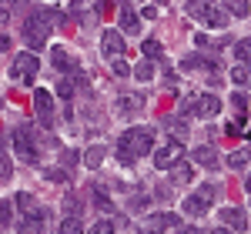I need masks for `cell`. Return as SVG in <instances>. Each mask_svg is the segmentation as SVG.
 <instances>
[{
  "mask_svg": "<svg viewBox=\"0 0 251 234\" xmlns=\"http://www.w3.org/2000/svg\"><path fill=\"white\" fill-rule=\"evenodd\" d=\"M151 144H154V131L151 127H127L121 134V140H117V157L124 164H131L137 157L151 154Z\"/></svg>",
  "mask_w": 251,
  "mask_h": 234,
  "instance_id": "cell-1",
  "label": "cell"
},
{
  "mask_svg": "<svg viewBox=\"0 0 251 234\" xmlns=\"http://www.w3.org/2000/svg\"><path fill=\"white\" fill-rule=\"evenodd\" d=\"M50 20H54V14H30V17L24 20L20 34H24V40H27V47L40 50V47L47 44V37H50V27H54Z\"/></svg>",
  "mask_w": 251,
  "mask_h": 234,
  "instance_id": "cell-2",
  "label": "cell"
},
{
  "mask_svg": "<svg viewBox=\"0 0 251 234\" xmlns=\"http://www.w3.org/2000/svg\"><path fill=\"white\" fill-rule=\"evenodd\" d=\"M188 17H194V20H201L204 27H214V30H221L225 23H228V14L221 10V7H214L211 0H188Z\"/></svg>",
  "mask_w": 251,
  "mask_h": 234,
  "instance_id": "cell-3",
  "label": "cell"
},
{
  "mask_svg": "<svg viewBox=\"0 0 251 234\" xmlns=\"http://www.w3.org/2000/svg\"><path fill=\"white\" fill-rule=\"evenodd\" d=\"M10 140H14V151H17V157L24 164H34L37 161V144H34V134H30V124H20Z\"/></svg>",
  "mask_w": 251,
  "mask_h": 234,
  "instance_id": "cell-4",
  "label": "cell"
},
{
  "mask_svg": "<svg viewBox=\"0 0 251 234\" xmlns=\"http://www.w3.org/2000/svg\"><path fill=\"white\" fill-rule=\"evenodd\" d=\"M211 201H214V187H201L198 194H191V197H184V201H181V211H184V214H191V217H201V214H208Z\"/></svg>",
  "mask_w": 251,
  "mask_h": 234,
  "instance_id": "cell-5",
  "label": "cell"
},
{
  "mask_svg": "<svg viewBox=\"0 0 251 234\" xmlns=\"http://www.w3.org/2000/svg\"><path fill=\"white\" fill-rule=\"evenodd\" d=\"M34 111H37V120H40V127H54V97L44 91V87H37L34 91Z\"/></svg>",
  "mask_w": 251,
  "mask_h": 234,
  "instance_id": "cell-6",
  "label": "cell"
},
{
  "mask_svg": "<svg viewBox=\"0 0 251 234\" xmlns=\"http://www.w3.org/2000/svg\"><path fill=\"white\" fill-rule=\"evenodd\" d=\"M184 154V147H181V140H168V144H161L154 151V167H164V171H171L174 164L181 161Z\"/></svg>",
  "mask_w": 251,
  "mask_h": 234,
  "instance_id": "cell-7",
  "label": "cell"
},
{
  "mask_svg": "<svg viewBox=\"0 0 251 234\" xmlns=\"http://www.w3.org/2000/svg\"><path fill=\"white\" fill-rule=\"evenodd\" d=\"M188 111H191L194 117H201V120H211V117H218V111H221V100L214 97V94H201V97H194L191 104H188Z\"/></svg>",
  "mask_w": 251,
  "mask_h": 234,
  "instance_id": "cell-8",
  "label": "cell"
},
{
  "mask_svg": "<svg viewBox=\"0 0 251 234\" xmlns=\"http://www.w3.org/2000/svg\"><path fill=\"white\" fill-rule=\"evenodd\" d=\"M168 228H177V214H148L141 217V234H161L168 231Z\"/></svg>",
  "mask_w": 251,
  "mask_h": 234,
  "instance_id": "cell-9",
  "label": "cell"
},
{
  "mask_svg": "<svg viewBox=\"0 0 251 234\" xmlns=\"http://www.w3.org/2000/svg\"><path fill=\"white\" fill-rule=\"evenodd\" d=\"M40 70V60L37 54H20L17 60H14V67H10V74L17 80H34V74Z\"/></svg>",
  "mask_w": 251,
  "mask_h": 234,
  "instance_id": "cell-10",
  "label": "cell"
},
{
  "mask_svg": "<svg viewBox=\"0 0 251 234\" xmlns=\"http://www.w3.org/2000/svg\"><path fill=\"white\" fill-rule=\"evenodd\" d=\"M100 50L111 60L121 57V54H124V34H121V30H104V34H100Z\"/></svg>",
  "mask_w": 251,
  "mask_h": 234,
  "instance_id": "cell-11",
  "label": "cell"
},
{
  "mask_svg": "<svg viewBox=\"0 0 251 234\" xmlns=\"http://www.w3.org/2000/svg\"><path fill=\"white\" fill-rule=\"evenodd\" d=\"M44 221H47V211L44 208H34V211L20 214V234H40Z\"/></svg>",
  "mask_w": 251,
  "mask_h": 234,
  "instance_id": "cell-12",
  "label": "cell"
},
{
  "mask_svg": "<svg viewBox=\"0 0 251 234\" xmlns=\"http://www.w3.org/2000/svg\"><path fill=\"white\" fill-rule=\"evenodd\" d=\"M191 157H194V164H201V167H208V171H214V167L221 164V161H218V151H214L211 144H201V147H194Z\"/></svg>",
  "mask_w": 251,
  "mask_h": 234,
  "instance_id": "cell-13",
  "label": "cell"
},
{
  "mask_svg": "<svg viewBox=\"0 0 251 234\" xmlns=\"http://www.w3.org/2000/svg\"><path fill=\"white\" fill-rule=\"evenodd\" d=\"M221 221H225L228 228H234V231H245V228H248V217H245L241 208H225V211H221Z\"/></svg>",
  "mask_w": 251,
  "mask_h": 234,
  "instance_id": "cell-14",
  "label": "cell"
},
{
  "mask_svg": "<svg viewBox=\"0 0 251 234\" xmlns=\"http://www.w3.org/2000/svg\"><path fill=\"white\" fill-rule=\"evenodd\" d=\"M104 157H107V151H104V144H91L87 151H84V167H91V171H97L100 164H104Z\"/></svg>",
  "mask_w": 251,
  "mask_h": 234,
  "instance_id": "cell-15",
  "label": "cell"
},
{
  "mask_svg": "<svg viewBox=\"0 0 251 234\" xmlns=\"http://www.w3.org/2000/svg\"><path fill=\"white\" fill-rule=\"evenodd\" d=\"M191 177H194V167L188 164V161H177L171 167V181L174 184H191Z\"/></svg>",
  "mask_w": 251,
  "mask_h": 234,
  "instance_id": "cell-16",
  "label": "cell"
},
{
  "mask_svg": "<svg viewBox=\"0 0 251 234\" xmlns=\"http://www.w3.org/2000/svg\"><path fill=\"white\" fill-rule=\"evenodd\" d=\"M137 27H141L137 14L127 7V3H124V7H121V30H124V34H137Z\"/></svg>",
  "mask_w": 251,
  "mask_h": 234,
  "instance_id": "cell-17",
  "label": "cell"
},
{
  "mask_svg": "<svg viewBox=\"0 0 251 234\" xmlns=\"http://www.w3.org/2000/svg\"><path fill=\"white\" fill-rule=\"evenodd\" d=\"M231 80L238 87H251V64H234L231 67Z\"/></svg>",
  "mask_w": 251,
  "mask_h": 234,
  "instance_id": "cell-18",
  "label": "cell"
},
{
  "mask_svg": "<svg viewBox=\"0 0 251 234\" xmlns=\"http://www.w3.org/2000/svg\"><path fill=\"white\" fill-rule=\"evenodd\" d=\"M251 161V151L248 147H234L231 154H228V167H245Z\"/></svg>",
  "mask_w": 251,
  "mask_h": 234,
  "instance_id": "cell-19",
  "label": "cell"
},
{
  "mask_svg": "<svg viewBox=\"0 0 251 234\" xmlns=\"http://www.w3.org/2000/svg\"><path fill=\"white\" fill-rule=\"evenodd\" d=\"M50 64H54L57 70H71V57H67V50H64V47H54V50H50Z\"/></svg>",
  "mask_w": 251,
  "mask_h": 234,
  "instance_id": "cell-20",
  "label": "cell"
},
{
  "mask_svg": "<svg viewBox=\"0 0 251 234\" xmlns=\"http://www.w3.org/2000/svg\"><path fill=\"white\" fill-rule=\"evenodd\" d=\"M234 57H238V64H251V37L234 44Z\"/></svg>",
  "mask_w": 251,
  "mask_h": 234,
  "instance_id": "cell-21",
  "label": "cell"
},
{
  "mask_svg": "<svg viewBox=\"0 0 251 234\" xmlns=\"http://www.w3.org/2000/svg\"><path fill=\"white\" fill-rule=\"evenodd\" d=\"M225 10L228 14H234V17H248V0H225Z\"/></svg>",
  "mask_w": 251,
  "mask_h": 234,
  "instance_id": "cell-22",
  "label": "cell"
},
{
  "mask_svg": "<svg viewBox=\"0 0 251 234\" xmlns=\"http://www.w3.org/2000/svg\"><path fill=\"white\" fill-rule=\"evenodd\" d=\"M57 234H84V228H80V217H64L60 221Z\"/></svg>",
  "mask_w": 251,
  "mask_h": 234,
  "instance_id": "cell-23",
  "label": "cell"
},
{
  "mask_svg": "<svg viewBox=\"0 0 251 234\" xmlns=\"http://www.w3.org/2000/svg\"><path fill=\"white\" fill-rule=\"evenodd\" d=\"M154 74H157V67L151 64V60H144V64H137V67H134V77L137 80H154Z\"/></svg>",
  "mask_w": 251,
  "mask_h": 234,
  "instance_id": "cell-24",
  "label": "cell"
},
{
  "mask_svg": "<svg viewBox=\"0 0 251 234\" xmlns=\"http://www.w3.org/2000/svg\"><path fill=\"white\" fill-rule=\"evenodd\" d=\"M117 107H121V114H134V111H141L144 104H141V97H137V94H131V97H121V104H117Z\"/></svg>",
  "mask_w": 251,
  "mask_h": 234,
  "instance_id": "cell-25",
  "label": "cell"
},
{
  "mask_svg": "<svg viewBox=\"0 0 251 234\" xmlns=\"http://www.w3.org/2000/svg\"><path fill=\"white\" fill-rule=\"evenodd\" d=\"M231 107H234V120H241V124H245V111H248V97H245V94H234V97H231Z\"/></svg>",
  "mask_w": 251,
  "mask_h": 234,
  "instance_id": "cell-26",
  "label": "cell"
},
{
  "mask_svg": "<svg viewBox=\"0 0 251 234\" xmlns=\"http://www.w3.org/2000/svg\"><path fill=\"white\" fill-rule=\"evenodd\" d=\"M87 234H114V224L107 221V217H97L94 224H91V231Z\"/></svg>",
  "mask_w": 251,
  "mask_h": 234,
  "instance_id": "cell-27",
  "label": "cell"
},
{
  "mask_svg": "<svg viewBox=\"0 0 251 234\" xmlns=\"http://www.w3.org/2000/svg\"><path fill=\"white\" fill-rule=\"evenodd\" d=\"M14 204L20 208V214H27V211H34V208H37V201H34L30 194H17V197H14Z\"/></svg>",
  "mask_w": 251,
  "mask_h": 234,
  "instance_id": "cell-28",
  "label": "cell"
},
{
  "mask_svg": "<svg viewBox=\"0 0 251 234\" xmlns=\"http://www.w3.org/2000/svg\"><path fill=\"white\" fill-rule=\"evenodd\" d=\"M111 67H114V77H127V74H134V67H131L124 57H114V64H111Z\"/></svg>",
  "mask_w": 251,
  "mask_h": 234,
  "instance_id": "cell-29",
  "label": "cell"
},
{
  "mask_svg": "<svg viewBox=\"0 0 251 234\" xmlns=\"http://www.w3.org/2000/svg\"><path fill=\"white\" fill-rule=\"evenodd\" d=\"M144 57H148V60H157V57H161V40H154V37L144 40Z\"/></svg>",
  "mask_w": 251,
  "mask_h": 234,
  "instance_id": "cell-30",
  "label": "cell"
},
{
  "mask_svg": "<svg viewBox=\"0 0 251 234\" xmlns=\"http://www.w3.org/2000/svg\"><path fill=\"white\" fill-rule=\"evenodd\" d=\"M10 174H14V164H10V157L0 151V181H10Z\"/></svg>",
  "mask_w": 251,
  "mask_h": 234,
  "instance_id": "cell-31",
  "label": "cell"
},
{
  "mask_svg": "<svg viewBox=\"0 0 251 234\" xmlns=\"http://www.w3.org/2000/svg\"><path fill=\"white\" fill-rule=\"evenodd\" d=\"M10 217H14V211H10V201H0V228H7V224H10Z\"/></svg>",
  "mask_w": 251,
  "mask_h": 234,
  "instance_id": "cell-32",
  "label": "cell"
},
{
  "mask_svg": "<svg viewBox=\"0 0 251 234\" xmlns=\"http://www.w3.org/2000/svg\"><path fill=\"white\" fill-rule=\"evenodd\" d=\"M57 94H60V97H74V80L64 77V80H60V87H57Z\"/></svg>",
  "mask_w": 251,
  "mask_h": 234,
  "instance_id": "cell-33",
  "label": "cell"
},
{
  "mask_svg": "<svg viewBox=\"0 0 251 234\" xmlns=\"http://www.w3.org/2000/svg\"><path fill=\"white\" fill-rule=\"evenodd\" d=\"M47 177H50V181H57V184H64V181H67V171L54 167V171H47Z\"/></svg>",
  "mask_w": 251,
  "mask_h": 234,
  "instance_id": "cell-34",
  "label": "cell"
},
{
  "mask_svg": "<svg viewBox=\"0 0 251 234\" xmlns=\"http://www.w3.org/2000/svg\"><path fill=\"white\" fill-rule=\"evenodd\" d=\"M177 234H204L201 228H177Z\"/></svg>",
  "mask_w": 251,
  "mask_h": 234,
  "instance_id": "cell-35",
  "label": "cell"
},
{
  "mask_svg": "<svg viewBox=\"0 0 251 234\" xmlns=\"http://www.w3.org/2000/svg\"><path fill=\"white\" fill-rule=\"evenodd\" d=\"M10 47V37H0V50H7Z\"/></svg>",
  "mask_w": 251,
  "mask_h": 234,
  "instance_id": "cell-36",
  "label": "cell"
},
{
  "mask_svg": "<svg viewBox=\"0 0 251 234\" xmlns=\"http://www.w3.org/2000/svg\"><path fill=\"white\" fill-rule=\"evenodd\" d=\"M211 234H234L231 228H218V231H211Z\"/></svg>",
  "mask_w": 251,
  "mask_h": 234,
  "instance_id": "cell-37",
  "label": "cell"
},
{
  "mask_svg": "<svg viewBox=\"0 0 251 234\" xmlns=\"http://www.w3.org/2000/svg\"><path fill=\"white\" fill-rule=\"evenodd\" d=\"M245 187H248V191H251V177H248V181H245Z\"/></svg>",
  "mask_w": 251,
  "mask_h": 234,
  "instance_id": "cell-38",
  "label": "cell"
}]
</instances>
